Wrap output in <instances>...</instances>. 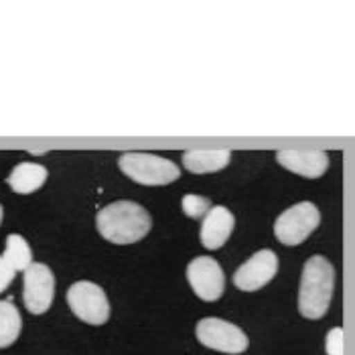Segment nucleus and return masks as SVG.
<instances>
[{
  "label": "nucleus",
  "mask_w": 355,
  "mask_h": 355,
  "mask_svg": "<svg viewBox=\"0 0 355 355\" xmlns=\"http://www.w3.org/2000/svg\"><path fill=\"white\" fill-rule=\"evenodd\" d=\"M67 304L83 323L104 325L110 319V302L104 288L89 280H80L67 288Z\"/></svg>",
  "instance_id": "5"
},
{
  "label": "nucleus",
  "mask_w": 355,
  "mask_h": 355,
  "mask_svg": "<svg viewBox=\"0 0 355 355\" xmlns=\"http://www.w3.org/2000/svg\"><path fill=\"white\" fill-rule=\"evenodd\" d=\"M234 225H236L234 214L223 205H216L203 216L199 240L207 250H219L232 236Z\"/></svg>",
  "instance_id": "11"
},
{
  "label": "nucleus",
  "mask_w": 355,
  "mask_h": 355,
  "mask_svg": "<svg viewBox=\"0 0 355 355\" xmlns=\"http://www.w3.org/2000/svg\"><path fill=\"white\" fill-rule=\"evenodd\" d=\"M0 223H2V205H0Z\"/></svg>",
  "instance_id": "19"
},
{
  "label": "nucleus",
  "mask_w": 355,
  "mask_h": 355,
  "mask_svg": "<svg viewBox=\"0 0 355 355\" xmlns=\"http://www.w3.org/2000/svg\"><path fill=\"white\" fill-rule=\"evenodd\" d=\"M2 258L10 264V268H12L15 272H19V270L25 272L28 266L33 264V252H31V246H28L27 240H25L23 236H19V234L6 236V248H4Z\"/></svg>",
  "instance_id": "15"
},
{
  "label": "nucleus",
  "mask_w": 355,
  "mask_h": 355,
  "mask_svg": "<svg viewBox=\"0 0 355 355\" xmlns=\"http://www.w3.org/2000/svg\"><path fill=\"white\" fill-rule=\"evenodd\" d=\"M187 280L191 284L193 293L205 302L218 301L223 295L225 276L218 264V260L209 256H197L187 266Z\"/></svg>",
  "instance_id": "8"
},
{
  "label": "nucleus",
  "mask_w": 355,
  "mask_h": 355,
  "mask_svg": "<svg viewBox=\"0 0 355 355\" xmlns=\"http://www.w3.org/2000/svg\"><path fill=\"white\" fill-rule=\"evenodd\" d=\"M96 225L104 240L124 246L142 240L150 232L153 219L148 211L135 201H116L100 209Z\"/></svg>",
  "instance_id": "1"
},
{
  "label": "nucleus",
  "mask_w": 355,
  "mask_h": 355,
  "mask_svg": "<svg viewBox=\"0 0 355 355\" xmlns=\"http://www.w3.org/2000/svg\"><path fill=\"white\" fill-rule=\"evenodd\" d=\"M55 299V276L47 264L35 262L25 270L23 301L28 313L43 315L51 309Z\"/></svg>",
  "instance_id": "7"
},
{
  "label": "nucleus",
  "mask_w": 355,
  "mask_h": 355,
  "mask_svg": "<svg viewBox=\"0 0 355 355\" xmlns=\"http://www.w3.org/2000/svg\"><path fill=\"white\" fill-rule=\"evenodd\" d=\"M15 270L10 268V264L0 256V293H4L8 288V284L15 280Z\"/></svg>",
  "instance_id": "18"
},
{
  "label": "nucleus",
  "mask_w": 355,
  "mask_h": 355,
  "mask_svg": "<svg viewBox=\"0 0 355 355\" xmlns=\"http://www.w3.org/2000/svg\"><path fill=\"white\" fill-rule=\"evenodd\" d=\"M276 272H278L276 254L272 250H260L236 270L234 284L244 293H254L266 286L276 276Z\"/></svg>",
  "instance_id": "9"
},
{
  "label": "nucleus",
  "mask_w": 355,
  "mask_h": 355,
  "mask_svg": "<svg viewBox=\"0 0 355 355\" xmlns=\"http://www.w3.org/2000/svg\"><path fill=\"white\" fill-rule=\"evenodd\" d=\"M276 161L304 179H319L329 166L327 153L323 150H278Z\"/></svg>",
  "instance_id": "10"
},
{
  "label": "nucleus",
  "mask_w": 355,
  "mask_h": 355,
  "mask_svg": "<svg viewBox=\"0 0 355 355\" xmlns=\"http://www.w3.org/2000/svg\"><path fill=\"white\" fill-rule=\"evenodd\" d=\"M118 166L128 179L148 187L168 185L181 177L179 166L173 161L146 153H124L118 161Z\"/></svg>",
  "instance_id": "3"
},
{
  "label": "nucleus",
  "mask_w": 355,
  "mask_h": 355,
  "mask_svg": "<svg viewBox=\"0 0 355 355\" xmlns=\"http://www.w3.org/2000/svg\"><path fill=\"white\" fill-rule=\"evenodd\" d=\"M181 207H183V214L187 218L199 219L203 218L209 209H211V201L207 197H201V195H195L189 193L181 199Z\"/></svg>",
  "instance_id": "16"
},
{
  "label": "nucleus",
  "mask_w": 355,
  "mask_h": 355,
  "mask_svg": "<svg viewBox=\"0 0 355 355\" xmlns=\"http://www.w3.org/2000/svg\"><path fill=\"white\" fill-rule=\"evenodd\" d=\"M23 329V319L19 309L10 301H0V349L10 347Z\"/></svg>",
  "instance_id": "14"
},
{
  "label": "nucleus",
  "mask_w": 355,
  "mask_h": 355,
  "mask_svg": "<svg viewBox=\"0 0 355 355\" xmlns=\"http://www.w3.org/2000/svg\"><path fill=\"white\" fill-rule=\"evenodd\" d=\"M197 341L209 349H216L221 354L240 355L244 354L250 345L248 335L234 323L223 321L218 317H207L201 319L195 329Z\"/></svg>",
  "instance_id": "6"
},
{
  "label": "nucleus",
  "mask_w": 355,
  "mask_h": 355,
  "mask_svg": "<svg viewBox=\"0 0 355 355\" xmlns=\"http://www.w3.org/2000/svg\"><path fill=\"white\" fill-rule=\"evenodd\" d=\"M327 355H345V331L341 327H333L325 339Z\"/></svg>",
  "instance_id": "17"
},
{
  "label": "nucleus",
  "mask_w": 355,
  "mask_h": 355,
  "mask_svg": "<svg viewBox=\"0 0 355 355\" xmlns=\"http://www.w3.org/2000/svg\"><path fill=\"white\" fill-rule=\"evenodd\" d=\"M47 181V168L39 163H21L6 177L8 187L19 195H28L41 189Z\"/></svg>",
  "instance_id": "12"
},
{
  "label": "nucleus",
  "mask_w": 355,
  "mask_h": 355,
  "mask_svg": "<svg viewBox=\"0 0 355 355\" xmlns=\"http://www.w3.org/2000/svg\"><path fill=\"white\" fill-rule=\"evenodd\" d=\"M321 214L311 201L297 203L288 209H284L278 219L274 221V236L284 246H299L302 244L319 225Z\"/></svg>",
  "instance_id": "4"
},
{
  "label": "nucleus",
  "mask_w": 355,
  "mask_h": 355,
  "mask_svg": "<svg viewBox=\"0 0 355 355\" xmlns=\"http://www.w3.org/2000/svg\"><path fill=\"white\" fill-rule=\"evenodd\" d=\"M232 161V153L225 148H214V150H187L183 155V166L193 175L203 173H218L225 168Z\"/></svg>",
  "instance_id": "13"
},
{
  "label": "nucleus",
  "mask_w": 355,
  "mask_h": 355,
  "mask_svg": "<svg viewBox=\"0 0 355 355\" xmlns=\"http://www.w3.org/2000/svg\"><path fill=\"white\" fill-rule=\"evenodd\" d=\"M335 286V270L325 256H311L304 262L299 286V313L304 319H321L327 313Z\"/></svg>",
  "instance_id": "2"
}]
</instances>
